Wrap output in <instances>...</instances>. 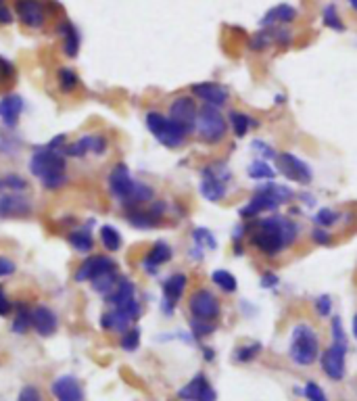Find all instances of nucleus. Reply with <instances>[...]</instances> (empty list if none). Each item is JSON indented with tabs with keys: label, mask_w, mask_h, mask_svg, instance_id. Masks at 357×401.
Returning a JSON list of instances; mask_svg holds the SVG:
<instances>
[{
	"label": "nucleus",
	"mask_w": 357,
	"mask_h": 401,
	"mask_svg": "<svg viewBox=\"0 0 357 401\" xmlns=\"http://www.w3.org/2000/svg\"><path fill=\"white\" fill-rule=\"evenodd\" d=\"M299 234V226L292 220H286L282 215H272L257 220V224L251 230V243L265 255L274 257L280 251H284L290 243H294Z\"/></svg>",
	"instance_id": "f257e3e1"
},
{
	"label": "nucleus",
	"mask_w": 357,
	"mask_h": 401,
	"mask_svg": "<svg viewBox=\"0 0 357 401\" xmlns=\"http://www.w3.org/2000/svg\"><path fill=\"white\" fill-rule=\"evenodd\" d=\"M30 172L40 178L47 190H59L67 182V161L65 155L55 149H38L30 159Z\"/></svg>",
	"instance_id": "f03ea898"
},
{
	"label": "nucleus",
	"mask_w": 357,
	"mask_h": 401,
	"mask_svg": "<svg viewBox=\"0 0 357 401\" xmlns=\"http://www.w3.org/2000/svg\"><path fill=\"white\" fill-rule=\"evenodd\" d=\"M288 355L299 366H311L319 357L317 332L309 324H297L290 332Z\"/></svg>",
	"instance_id": "7ed1b4c3"
},
{
	"label": "nucleus",
	"mask_w": 357,
	"mask_h": 401,
	"mask_svg": "<svg viewBox=\"0 0 357 401\" xmlns=\"http://www.w3.org/2000/svg\"><path fill=\"white\" fill-rule=\"evenodd\" d=\"M292 197L290 188L280 184H263L255 190L247 207L240 209V218H257L263 211H274L280 203L288 201Z\"/></svg>",
	"instance_id": "20e7f679"
},
{
	"label": "nucleus",
	"mask_w": 357,
	"mask_h": 401,
	"mask_svg": "<svg viewBox=\"0 0 357 401\" xmlns=\"http://www.w3.org/2000/svg\"><path fill=\"white\" fill-rule=\"evenodd\" d=\"M199 138L209 145H217L228 130V120L219 113V107L203 105L197 113V126H194Z\"/></svg>",
	"instance_id": "39448f33"
},
{
	"label": "nucleus",
	"mask_w": 357,
	"mask_h": 401,
	"mask_svg": "<svg viewBox=\"0 0 357 401\" xmlns=\"http://www.w3.org/2000/svg\"><path fill=\"white\" fill-rule=\"evenodd\" d=\"M147 128L167 149H178L188 136V132L180 124H176L172 117H165L163 113H157V111H151L147 115Z\"/></svg>",
	"instance_id": "423d86ee"
},
{
	"label": "nucleus",
	"mask_w": 357,
	"mask_h": 401,
	"mask_svg": "<svg viewBox=\"0 0 357 401\" xmlns=\"http://www.w3.org/2000/svg\"><path fill=\"white\" fill-rule=\"evenodd\" d=\"M230 180V172L224 165H209L201 174V195L207 201H219L226 195V186Z\"/></svg>",
	"instance_id": "0eeeda50"
},
{
	"label": "nucleus",
	"mask_w": 357,
	"mask_h": 401,
	"mask_svg": "<svg viewBox=\"0 0 357 401\" xmlns=\"http://www.w3.org/2000/svg\"><path fill=\"white\" fill-rule=\"evenodd\" d=\"M15 13L26 28L40 30L47 24V5L42 0H15Z\"/></svg>",
	"instance_id": "6e6552de"
},
{
	"label": "nucleus",
	"mask_w": 357,
	"mask_h": 401,
	"mask_svg": "<svg viewBox=\"0 0 357 401\" xmlns=\"http://www.w3.org/2000/svg\"><path fill=\"white\" fill-rule=\"evenodd\" d=\"M190 313H192V318H197V320H205V322H213V320H217V316H219V301H217V297L211 293V290H207V288H201V290H197L192 297H190Z\"/></svg>",
	"instance_id": "1a4fd4ad"
},
{
	"label": "nucleus",
	"mask_w": 357,
	"mask_h": 401,
	"mask_svg": "<svg viewBox=\"0 0 357 401\" xmlns=\"http://www.w3.org/2000/svg\"><path fill=\"white\" fill-rule=\"evenodd\" d=\"M276 165H278V170L288 178V180H292V182H297V184H309L311 182V167L305 163V161H301L297 155H292V153H280L278 157H276Z\"/></svg>",
	"instance_id": "9d476101"
},
{
	"label": "nucleus",
	"mask_w": 357,
	"mask_h": 401,
	"mask_svg": "<svg viewBox=\"0 0 357 401\" xmlns=\"http://www.w3.org/2000/svg\"><path fill=\"white\" fill-rule=\"evenodd\" d=\"M344 357H347V345L332 343L324 355H322V370L330 380H342L344 378Z\"/></svg>",
	"instance_id": "9b49d317"
},
{
	"label": "nucleus",
	"mask_w": 357,
	"mask_h": 401,
	"mask_svg": "<svg viewBox=\"0 0 357 401\" xmlns=\"http://www.w3.org/2000/svg\"><path fill=\"white\" fill-rule=\"evenodd\" d=\"M178 397L182 401H215L217 393L211 386V382L207 380L205 374H197L190 382H186L180 391Z\"/></svg>",
	"instance_id": "f8f14e48"
},
{
	"label": "nucleus",
	"mask_w": 357,
	"mask_h": 401,
	"mask_svg": "<svg viewBox=\"0 0 357 401\" xmlns=\"http://www.w3.org/2000/svg\"><path fill=\"white\" fill-rule=\"evenodd\" d=\"M197 113H199V109H197V105H194V101L190 99V97H178L172 105H169V117L176 122V124H180L188 134L194 130V126H197Z\"/></svg>",
	"instance_id": "ddd939ff"
},
{
	"label": "nucleus",
	"mask_w": 357,
	"mask_h": 401,
	"mask_svg": "<svg viewBox=\"0 0 357 401\" xmlns=\"http://www.w3.org/2000/svg\"><path fill=\"white\" fill-rule=\"evenodd\" d=\"M136 188V180L130 176L128 165L119 163L111 170L109 174V190L115 199H119L122 203H126L132 195V190Z\"/></svg>",
	"instance_id": "4468645a"
},
{
	"label": "nucleus",
	"mask_w": 357,
	"mask_h": 401,
	"mask_svg": "<svg viewBox=\"0 0 357 401\" xmlns=\"http://www.w3.org/2000/svg\"><path fill=\"white\" fill-rule=\"evenodd\" d=\"M165 213V203H153L149 209H140V207H134L132 211L126 213L128 222L134 226V228H140V230H149V228H155L159 224V220L163 218Z\"/></svg>",
	"instance_id": "2eb2a0df"
},
{
	"label": "nucleus",
	"mask_w": 357,
	"mask_h": 401,
	"mask_svg": "<svg viewBox=\"0 0 357 401\" xmlns=\"http://www.w3.org/2000/svg\"><path fill=\"white\" fill-rule=\"evenodd\" d=\"M186 284H188V278L184 274H172L165 282H163V313L172 316L178 301L182 299L184 290H186Z\"/></svg>",
	"instance_id": "dca6fc26"
},
{
	"label": "nucleus",
	"mask_w": 357,
	"mask_h": 401,
	"mask_svg": "<svg viewBox=\"0 0 357 401\" xmlns=\"http://www.w3.org/2000/svg\"><path fill=\"white\" fill-rule=\"evenodd\" d=\"M53 395L57 401H84V391H82V384L76 376L72 374H65V376H59L55 382H53Z\"/></svg>",
	"instance_id": "f3484780"
},
{
	"label": "nucleus",
	"mask_w": 357,
	"mask_h": 401,
	"mask_svg": "<svg viewBox=\"0 0 357 401\" xmlns=\"http://www.w3.org/2000/svg\"><path fill=\"white\" fill-rule=\"evenodd\" d=\"M32 213V203L22 195H3L0 197V220L9 218H28Z\"/></svg>",
	"instance_id": "a211bd4d"
},
{
	"label": "nucleus",
	"mask_w": 357,
	"mask_h": 401,
	"mask_svg": "<svg viewBox=\"0 0 357 401\" xmlns=\"http://www.w3.org/2000/svg\"><path fill=\"white\" fill-rule=\"evenodd\" d=\"M192 95L199 97L205 105H213V107H222L228 103V88L215 82H201L192 86Z\"/></svg>",
	"instance_id": "6ab92c4d"
},
{
	"label": "nucleus",
	"mask_w": 357,
	"mask_h": 401,
	"mask_svg": "<svg viewBox=\"0 0 357 401\" xmlns=\"http://www.w3.org/2000/svg\"><path fill=\"white\" fill-rule=\"evenodd\" d=\"M107 138L105 136H101V134H92V136H84V138H80L78 142H74V145H69L67 149H63V153L65 155H69V157H84L86 153H97V155H103L105 151H107Z\"/></svg>",
	"instance_id": "aec40b11"
},
{
	"label": "nucleus",
	"mask_w": 357,
	"mask_h": 401,
	"mask_svg": "<svg viewBox=\"0 0 357 401\" xmlns=\"http://www.w3.org/2000/svg\"><path fill=\"white\" fill-rule=\"evenodd\" d=\"M32 326L34 330L40 334V336H51L57 332V326H59V320H57V313L47 307V305H38L32 309Z\"/></svg>",
	"instance_id": "412c9836"
},
{
	"label": "nucleus",
	"mask_w": 357,
	"mask_h": 401,
	"mask_svg": "<svg viewBox=\"0 0 357 401\" xmlns=\"http://www.w3.org/2000/svg\"><path fill=\"white\" fill-rule=\"evenodd\" d=\"M113 265H115V261L109 259V257H103V255L86 257V259L82 261V265L78 268V272H76V280H78V282L92 280L94 276H99L101 272H105V270H109V268H113Z\"/></svg>",
	"instance_id": "4be33fe9"
},
{
	"label": "nucleus",
	"mask_w": 357,
	"mask_h": 401,
	"mask_svg": "<svg viewBox=\"0 0 357 401\" xmlns=\"http://www.w3.org/2000/svg\"><path fill=\"white\" fill-rule=\"evenodd\" d=\"M57 32L63 38V53L69 59H76L78 53H80V47H82V36H80L78 28L69 19H63V22H59Z\"/></svg>",
	"instance_id": "5701e85b"
},
{
	"label": "nucleus",
	"mask_w": 357,
	"mask_h": 401,
	"mask_svg": "<svg viewBox=\"0 0 357 401\" xmlns=\"http://www.w3.org/2000/svg\"><path fill=\"white\" fill-rule=\"evenodd\" d=\"M24 113V99L19 95H7L0 99V120L5 126L13 128L19 122V115Z\"/></svg>",
	"instance_id": "b1692460"
},
{
	"label": "nucleus",
	"mask_w": 357,
	"mask_h": 401,
	"mask_svg": "<svg viewBox=\"0 0 357 401\" xmlns=\"http://www.w3.org/2000/svg\"><path fill=\"white\" fill-rule=\"evenodd\" d=\"M172 259V247L165 243V240H157L151 251L147 253V257L142 259V268L149 272V274H155L159 265L167 263Z\"/></svg>",
	"instance_id": "393cba45"
},
{
	"label": "nucleus",
	"mask_w": 357,
	"mask_h": 401,
	"mask_svg": "<svg viewBox=\"0 0 357 401\" xmlns=\"http://www.w3.org/2000/svg\"><path fill=\"white\" fill-rule=\"evenodd\" d=\"M297 17V9L290 5H276L274 9H269L263 17H261V26L263 28H272V26H280V24H290Z\"/></svg>",
	"instance_id": "a878e982"
},
{
	"label": "nucleus",
	"mask_w": 357,
	"mask_h": 401,
	"mask_svg": "<svg viewBox=\"0 0 357 401\" xmlns=\"http://www.w3.org/2000/svg\"><path fill=\"white\" fill-rule=\"evenodd\" d=\"M132 322L134 320L126 311H122L117 307H113L111 311H105L103 318H101V326L105 330H113V332H122V334L132 326Z\"/></svg>",
	"instance_id": "bb28decb"
},
{
	"label": "nucleus",
	"mask_w": 357,
	"mask_h": 401,
	"mask_svg": "<svg viewBox=\"0 0 357 401\" xmlns=\"http://www.w3.org/2000/svg\"><path fill=\"white\" fill-rule=\"evenodd\" d=\"M122 278H119V272H117V265H113V268H109V270H105V272H101L99 276H94L90 282H92V288L97 290V293H101V295H111L113 290H115V286H117V282H119Z\"/></svg>",
	"instance_id": "cd10ccee"
},
{
	"label": "nucleus",
	"mask_w": 357,
	"mask_h": 401,
	"mask_svg": "<svg viewBox=\"0 0 357 401\" xmlns=\"http://www.w3.org/2000/svg\"><path fill=\"white\" fill-rule=\"evenodd\" d=\"M134 295H136L134 282L128 280V278H122V280L117 282L115 290H113L111 295H107V299H109V303H111L113 307H122V305L130 303L132 299H136Z\"/></svg>",
	"instance_id": "c85d7f7f"
},
{
	"label": "nucleus",
	"mask_w": 357,
	"mask_h": 401,
	"mask_svg": "<svg viewBox=\"0 0 357 401\" xmlns=\"http://www.w3.org/2000/svg\"><path fill=\"white\" fill-rule=\"evenodd\" d=\"M228 124L232 126V130H234V136H236V138H242V136H247L251 128L259 126V122H255L251 115H247V113H240V111H232V113L228 115Z\"/></svg>",
	"instance_id": "c756f323"
},
{
	"label": "nucleus",
	"mask_w": 357,
	"mask_h": 401,
	"mask_svg": "<svg viewBox=\"0 0 357 401\" xmlns=\"http://www.w3.org/2000/svg\"><path fill=\"white\" fill-rule=\"evenodd\" d=\"M32 328V307L28 303H17L15 305V318L11 324V330L17 334H26Z\"/></svg>",
	"instance_id": "7c9ffc66"
},
{
	"label": "nucleus",
	"mask_w": 357,
	"mask_h": 401,
	"mask_svg": "<svg viewBox=\"0 0 357 401\" xmlns=\"http://www.w3.org/2000/svg\"><path fill=\"white\" fill-rule=\"evenodd\" d=\"M67 243L78 251V253H90L92 251V247H94V238H92V234L88 232V228H80V230H76V232H72L69 236H67Z\"/></svg>",
	"instance_id": "2f4dec72"
},
{
	"label": "nucleus",
	"mask_w": 357,
	"mask_h": 401,
	"mask_svg": "<svg viewBox=\"0 0 357 401\" xmlns=\"http://www.w3.org/2000/svg\"><path fill=\"white\" fill-rule=\"evenodd\" d=\"M153 199V188L149 184H142V182H136V188L132 190L130 199L124 203L128 209H134V207H140L142 203H149Z\"/></svg>",
	"instance_id": "473e14b6"
},
{
	"label": "nucleus",
	"mask_w": 357,
	"mask_h": 401,
	"mask_svg": "<svg viewBox=\"0 0 357 401\" xmlns=\"http://www.w3.org/2000/svg\"><path fill=\"white\" fill-rule=\"evenodd\" d=\"M101 243L107 251L115 253L122 247V234L115 226H103L101 228Z\"/></svg>",
	"instance_id": "72a5a7b5"
},
{
	"label": "nucleus",
	"mask_w": 357,
	"mask_h": 401,
	"mask_svg": "<svg viewBox=\"0 0 357 401\" xmlns=\"http://www.w3.org/2000/svg\"><path fill=\"white\" fill-rule=\"evenodd\" d=\"M249 178L251 180H272L274 176H276V172L269 167V163L267 161H263V159H255L251 165H249Z\"/></svg>",
	"instance_id": "f704fd0d"
},
{
	"label": "nucleus",
	"mask_w": 357,
	"mask_h": 401,
	"mask_svg": "<svg viewBox=\"0 0 357 401\" xmlns=\"http://www.w3.org/2000/svg\"><path fill=\"white\" fill-rule=\"evenodd\" d=\"M211 280H213V284L219 286L224 293H234L236 286H238L236 278H234L228 270H215V272L211 274Z\"/></svg>",
	"instance_id": "c9c22d12"
},
{
	"label": "nucleus",
	"mask_w": 357,
	"mask_h": 401,
	"mask_svg": "<svg viewBox=\"0 0 357 401\" xmlns=\"http://www.w3.org/2000/svg\"><path fill=\"white\" fill-rule=\"evenodd\" d=\"M274 42H276V30L265 28L263 32H259V34H255V36L251 38L249 47H251V51H263V49H267V47L274 44Z\"/></svg>",
	"instance_id": "e433bc0d"
},
{
	"label": "nucleus",
	"mask_w": 357,
	"mask_h": 401,
	"mask_svg": "<svg viewBox=\"0 0 357 401\" xmlns=\"http://www.w3.org/2000/svg\"><path fill=\"white\" fill-rule=\"evenodd\" d=\"M57 78H59V88H61V92H72V90H76L78 84H80L76 72L69 69V67H61L59 74H57Z\"/></svg>",
	"instance_id": "4c0bfd02"
},
{
	"label": "nucleus",
	"mask_w": 357,
	"mask_h": 401,
	"mask_svg": "<svg viewBox=\"0 0 357 401\" xmlns=\"http://www.w3.org/2000/svg\"><path fill=\"white\" fill-rule=\"evenodd\" d=\"M259 353H261V343H249L234 351V361L247 363V361H253Z\"/></svg>",
	"instance_id": "58836bf2"
},
{
	"label": "nucleus",
	"mask_w": 357,
	"mask_h": 401,
	"mask_svg": "<svg viewBox=\"0 0 357 401\" xmlns=\"http://www.w3.org/2000/svg\"><path fill=\"white\" fill-rule=\"evenodd\" d=\"M322 22H324L326 28H330V30H334V32H342V30H344V26H342V22H340L338 11H336L334 5H328V7L322 11Z\"/></svg>",
	"instance_id": "ea45409f"
},
{
	"label": "nucleus",
	"mask_w": 357,
	"mask_h": 401,
	"mask_svg": "<svg viewBox=\"0 0 357 401\" xmlns=\"http://www.w3.org/2000/svg\"><path fill=\"white\" fill-rule=\"evenodd\" d=\"M192 238H194V245H197L199 249H215V247H217L213 234H211L207 228H197V230L192 232Z\"/></svg>",
	"instance_id": "a19ab883"
},
{
	"label": "nucleus",
	"mask_w": 357,
	"mask_h": 401,
	"mask_svg": "<svg viewBox=\"0 0 357 401\" xmlns=\"http://www.w3.org/2000/svg\"><path fill=\"white\" fill-rule=\"evenodd\" d=\"M138 345H140V330L138 328H128L124 332V336H122V349L132 353V351L138 349Z\"/></svg>",
	"instance_id": "79ce46f5"
},
{
	"label": "nucleus",
	"mask_w": 357,
	"mask_h": 401,
	"mask_svg": "<svg viewBox=\"0 0 357 401\" xmlns=\"http://www.w3.org/2000/svg\"><path fill=\"white\" fill-rule=\"evenodd\" d=\"M190 328H192V334H194L197 338H203V336H207V334H211V332L215 330V324H213V322H205V320H197V318H192Z\"/></svg>",
	"instance_id": "37998d69"
},
{
	"label": "nucleus",
	"mask_w": 357,
	"mask_h": 401,
	"mask_svg": "<svg viewBox=\"0 0 357 401\" xmlns=\"http://www.w3.org/2000/svg\"><path fill=\"white\" fill-rule=\"evenodd\" d=\"M336 222H338V213H336L334 209L324 207V209H319V211L315 213V224H317V226L328 228V226H332V224H336Z\"/></svg>",
	"instance_id": "c03bdc74"
},
{
	"label": "nucleus",
	"mask_w": 357,
	"mask_h": 401,
	"mask_svg": "<svg viewBox=\"0 0 357 401\" xmlns=\"http://www.w3.org/2000/svg\"><path fill=\"white\" fill-rule=\"evenodd\" d=\"M303 395L307 397V401H326V393L317 382H307L303 386Z\"/></svg>",
	"instance_id": "a18cd8bd"
},
{
	"label": "nucleus",
	"mask_w": 357,
	"mask_h": 401,
	"mask_svg": "<svg viewBox=\"0 0 357 401\" xmlns=\"http://www.w3.org/2000/svg\"><path fill=\"white\" fill-rule=\"evenodd\" d=\"M0 186H5V188H13V190H24V188L28 186V182H26L22 176L11 174V176H7V178L0 180Z\"/></svg>",
	"instance_id": "49530a36"
},
{
	"label": "nucleus",
	"mask_w": 357,
	"mask_h": 401,
	"mask_svg": "<svg viewBox=\"0 0 357 401\" xmlns=\"http://www.w3.org/2000/svg\"><path fill=\"white\" fill-rule=\"evenodd\" d=\"M251 149H253V151H257V155H261L263 159H276V157H278V155H276V151H274L269 145L261 142V140H253V142H251Z\"/></svg>",
	"instance_id": "de8ad7c7"
},
{
	"label": "nucleus",
	"mask_w": 357,
	"mask_h": 401,
	"mask_svg": "<svg viewBox=\"0 0 357 401\" xmlns=\"http://www.w3.org/2000/svg\"><path fill=\"white\" fill-rule=\"evenodd\" d=\"M315 311H317V316H322V318L330 316V311H332V299H330L328 295L317 297V299H315Z\"/></svg>",
	"instance_id": "09e8293b"
},
{
	"label": "nucleus",
	"mask_w": 357,
	"mask_h": 401,
	"mask_svg": "<svg viewBox=\"0 0 357 401\" xmlns=\"http://www.w3.org/2000/svg\"><path fill=\"white\" fill-rule=\"evenodd\" d=\"M332 343L347 345V336H344V330H342V322H340V318H332Z\"/></svg>",
	"instance_id": "8fccbe9b"
},
{
	"label": "nucleus",
	"mask_w": 357,
	"mask_h": 401,
	"mask_svg": "<svg viewBox=\"0 0 357 401\" xmlns=\"http://www.w3.org/2000/svg\"><path fill=\"white\" fill-rule=\"evenodd\" d=\"M17 401H42V397H40V391H38L36 386L28 384V386H24V388H22V393H19Z\"/></svg>",
	"instance_id": "3c124183"
},
{
	"label": "nucleus",
	"mask_w": 357,
	"mask_h": 401,
	"mask_svg": "<svg viewBox=\"0 0 357 401\" xmlns=\"http://www.w3.org/2000/svg\"><path fill=\"white\" fill-rule=\"evenodd\" d=\"M13 307H15V305H13V303H11V299L7 297L5 286H0V316H9Z\"/></svg>",
	"instance_id": "603ef678"
},
{
	"label": "nucleus",
	"mask_w": 357,
	"mask_h": 401,
	"mask_svg": "<svg viewBox=\"0 0 357 401\" xmlns=\"http://www.w3.org/2000/svg\"><path fill=\"white\" fill-rule=\"evenodd\" d=\"M15 270H17L15 261H11L9 257H0V278L15 274Z\"/></svg>",
	"instance_id": "864d4df0"
},
{
	"label": "nucleus",
	"mask_w": 357,
	"mask_h": 401,
	"mask_svg": "<svg viewBox=\"0 0 357 401\" xmlns=\"http://www.w3.org/2000/svg\"><path fill=\"white\" fill-rule=\"evenodd\" d=\"M13 24V11L7 5H0V26H9Z\"/></svg>",
	"instance_id": "5fc2aeb1"
},
{
	"label": "nucleus",
	"mask_w": 357,
	"mask_h": 401,
	"mask_svg": "<svg viewBox=\"0 0 357 401\" xmlns=\"http://www.w3.org/2000/svg\"><path fill=\"white\" fill-rule=\"evenodd\" d=\"M311 236H313V240H315L317 245H328V243H330V234H328L326 230H322V228H315Z\"/></svg>",
	"instance_id": "6e6d98bb"
},
{
	"label": "nucleus",
	"mask_w": 357,
	"mask_h": 401,
	"mask_svg": "<svg viewBox=\"0 0 357 401\" xmlns=\"http://www.w3.org/2000/svg\"><path fill=\"white\" fill-rule=\"evenodd\" d=\"M278 284V276H274V272H267L261 276V286L263 288H274Z\"/></svg>",
	"instance_id": "4d7b16f0"
},
{
	"label": "nucleus",
	"mask_w": 357,
	"mask_h": 401,
	"mask_svg": "<svg viewBox=\"0 0 357 401\" xmlns=\"http://www.w3.org/2000/svg\"><path fill=\"white\" fill-rule=\"evenodd\" d=\"M353 334H355V338H357V313L353 316Z\"/></svg>",
	"instance_id": "13d9d810"
},
{
	"label": "nucleus",
	"mask_w": 357,
	"mask_h": 401,
	"mask_svg": "<svg viewBox=\"0 0 357 401\" xmlns=\"http://www.w3.org/2000/svg\"><path fill=\"white\" fill-rule=\"evenodd\" d=\"M205 359H213V351L211 349H205Z\"/></svg>",
	"instance_id": "bf43d9fd"
},
{
	"label": "nucleus",
	"mask_w": 357,
	"mask_h": 401,
	"mask_svg": "<svg viewBox=\"0 0 357 401\" xmlns=\"http://www.w3.org/2000/svg\"><path fill=\"white\" fill-rule=\"evenodd\" d=\"M349 5H351V7H353L355 11H357V0H349Z\"/></svg>",
	"instance_id": "052dcab7"
},
{
	"label": "nucleus",
	"mask_w": 357,
	"mask_h": 401,
	"mask_svg": "<svg viewBox=\"0 0 357 401\" xmlns=\"http://www.w3.org/2000/svg\"><path fill=\"white\" fill-rule=\"evenodd\" d=\"M0 5H5V0H0Z\"/></svg>",
	"instance_id": "680f3d73"
}]
</instances>
